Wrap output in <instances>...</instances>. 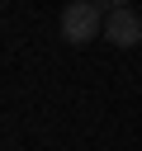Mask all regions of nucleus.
Here are the masks:
<instances>
[{"instance_id":"obj_2","label":"nucleus","mask_w":142,"mask_h":151,"mask_svg":"<svg viewBox=\"0 0 142 151\" xmlns=\"http://www.w3.org/2000/svg\"><path fill=\"white\" fill-rule=\"evenodd\" d=\"M104 38H109L114 47H137V42H142V14H137L133 5H109V14H104Z\"/></svg>"},{"instance_id":"obj_1","label":"nucleus","mask_w":142,"mask_h":151,"mask_svg":"<svg viewBox=\"0 0 142 151\" xmlns=\"http://www.w3.org/2000/svg\"><path fill=\"white\" fill-rule=\"evenodd\" d=\"M104 5H95V0H71L66 9H62V38L71 42V47H85V42H95L99 33H104Z\"/></svg>"}]
</instances>
